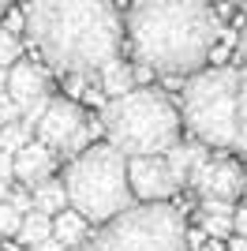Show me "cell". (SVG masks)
Listing matches in <instances>:
<instances>
[{
    "label": "cell",
    "mask_w": 247,
    "mask_h": 251,
    "mask_svg": "<svg viewBox=\"0 0 247 251\" xmlns=\"http://www.w3.org/2000/svg\"><path fill=\"white\" fill-rule=\"evenodd\" d=\"M8 4H11V0H0V11H4V8H8Z\"/></svg>",
    "instance_id": "1f68e13d"
},
{
    "label": "cell",
    "mask_w": 247,
    "mask_h": 251,
    "mask_svg": "<svg viewBox=\"0 0 247 251\" xmlns=\"http://www.w3.org/2000/svg\"><path fill=\"white\" fill-rule=\"evenodd\" d=\"M19 240L26 244V248H38V244H45V240H52V218L49 214H26L23 218V229H19Z\"/></svg>",
    "instance_id": "e0dca14e"
},
{
    "label": "cell",
    "mask_w": 247,
    "mask_h": 251,
    "mask_svg": "<svg viewBox=\"0 0 247 251\" xmlns=\"http://www.w3.org/2000/svg\"><path fill=\"white\" fill-rule=\"evenodd\" d=\"M98 251H191L184 218L169 202H139L101 225L94 236Z\"/></svg>",
    "instance_id": "8992f818"
},
{
    "label": "cell",
    "mask_w": 247,
    "mask_h": 251,
    "mask_svg": "<svg viewBox=\"0 0 247 251\" xmlns=\"http://www.w3.org/2000/svg\"><path fill=\"white\" fill-rule=\"evenodd\" d=\"M34 210H38V214H49V218H60L64 210H72L64 180H45L41 188H34Z\"/></svg>",
    "instance_id": "9a60e30c"
},
{
    "label": "cell",
    "mask_w": 247,
    "mask_h": 251,
    "mask_svg": "<svg viewBox=\"0 0 247 251\" xmlns=\"http://www.w3.org/2000/svg\"><path fill=\"white\" fill-rule=\"evenodd\" d=\"M68 251H98L94 244H79V248H68Z\"/></svg>",
    "instance_id": "4dcf8cb0"
},
{
    "label": "cell",
    "mask_w": 247,
    "mask_h": 251,
    "mask_svg": "<svg viewBox=\"0 0 247 251\" xmlns=\"http://www.w3.org/2000/svg\"><path fill=\"white\" fill-rule=\"evenodd\" d=\"M135 83H139V72H135L131 64H124V60H113L101 75H98V86H101V94L109 98V101H116V98H124V94H131Z\"/></svg>",
    "instance_id": "5bb4252c"
},
{
    "label": "cell",
    "mask_w": 247,
    "mask_h": 251,
    "mask_svg": "<svg viewBox=\"0 0 247 251\" xmlns=\"http://www.w3.org/2000/svg\"><path fill=\"white\" fill-rule=\"evenodd\" d=\"M8 72L11 68H0V94H8Z\"/></svg>",
    "instance_id": "83f0119b"
},
{
    "label": "cell",
    "mask_w": 247,
    "mask_h": 251,
    "mask_svg": "<svg viewBox=\"0 0 247 251\" xmlns=\"http://www.w3.org/2000/svg\"><path fill=\"white\" fill-rule=\"evenodd\" d=\"M23 218L26 214H19L11 202H0V236H15L23 229Z\"/></svg>",
    "instance_id": "ffe728a7"
},
{
    "label": "cell",
    "mask_w": 247,
    "mask_h": 251,
    "mask_svg": "<svg viewBox=\"0 0 247 251\" xmlns=\"http://www.w3.org/2000/svg\"><path fill=\"white\" fill-rule=\"evenodd\" d=\"M198 225L210 236H228V232H236V206L225 199H202L198 202Z\"/></svg>",
    "instance_id": "4fadbf2b"
},
{
    "label": "cell",
    "mask_w": 247,
    "mask_h": 251,
    "mask_svg": "<svg viewBox=\"0 0 247 251\" xmlns=\"http://www.w3.org/2000/svg\"><path fill=\"white\" fill-rule=\"evenodd\" d=\"M240 56L247 60V30H244V38H240Z\"/></svg>",
    "instance_id": "f1b7e54d"
},
{
    "label": "cell",
    "mask_w": 247,
    "mask_h": 251,
    "mask_svg": "<svg viewBox=\"0 0 247 251\" xmlns=\"http://www.w3.org/2000/svg\"><path fill=\"white\" fill-rule=\"evenodd\" d=\"M23 56H19V38L8 30V26H0V68H15Z\"/></svg>",
    "instance_id": "d6986e66"
},
{
    "label": "cell",
    "mask_w": 247,
    "mask_h": 251,
    "mask_svg": "<svg viewBox=\"0 0 247 251\" xmlns=\"http://www.w3.org/2000/svg\"><path fill=\"white\" fill-rule=\"evenodd\" d=\"M101 127L124 157H161L180 143L184 113L157 86H139L101 109Z\"/></svg>",
    "instance_id": "3957f363"
},
{
    "label": "cell",
    "mask_w": 247,
    "mask_h": 251,
    "mask_svg": "<svg viewBox=\"0 0 247 251\" xmlns=\"http://www.w3.org/2000/svg\"><path fill=\"white\" fill-rule=\"evenodd\" d=\"M184 127L206 147H236L240 139V72H198L184 86Z\"/></svg>",
    "instance_id": "5b68a950"
},
{
    "label": "cell",
    "mask_w": 247,
    "mask_h": 251,
    "mask_svg": "<svg viewBox=\"0 0 247 251\" xmlns=\"http://www.w3.org/2000/svg\"><path fill=\"white\" fill-rule=\"evenodd\" d=\"M19 120H23V109L8 94H0V124H19Z\"/></svg>",
    "instance_id": "603a6c76"
},
{
    "label": "cell",
    "mask_w": 247,
    "mask_h": 251,
    "mask_svg": "<svg viewBox=\"0 0 247 251\" xmlns=\"http://www.w3.org/2000/svg\"><path fill=\"white\" fill-rule=\"evenodd\" d=\"M240 4H244V8H247V0H240Z\"/></svg>",
    "instance_id": "d6a6232c"
},
{
    "label": "cell",
    "mask_w": 247,
    "mask_h": 251,
    "mask_svg": "<svg viewBox=\"0 0 247 251\" xmlns=\"http://www.w3.org/2000/svg\"><path fill=\"white\" fill-rule=\"evenodd\" d=\"M8 98L19 105L23 113H26L34 101L49 98V79H45V72H41L38 64H30V60H19L8 72Z\"/></svg>",
    "instance_id": "30bf717a"
},
{
    "label": "cell",
    "mask_w": 247,
    "mask_h": 251,
    "mask_svg": "<svg viewBox=\"0 0 247 251\" xmlns=\"http://www.w3.org/2000/svg\"><path fill=\"white\" fill-rule=\"evenodd\" d=\"M127 161L113 143H94L79 157L68 161L64 169V188L72 210H79L90 225H109L120 218L124 210H131V176H127Z\"/></svg>",
    "instance_id": "277c9868"
},
{
    "label": "cell",
    "mask_w": 247,
    "mask_h": 251,
    "mask_svg": "<svg viewBox=\"0 0 247 251\" xmlns=\"http://www.w3.org/2000/svg\"><path fill=\"white\" fill-rule=\"evenodd\" d=\"M30 135H34V131L23 124V120H19V124H4V127H0V150L15 157L23 147H30V143H34Z\"/></svg>",
    "instance_id": "ac0fdd59"
},
{
    "label": "cell",
    "mask_w": 247,
    "mask_h": 251,
    "mask_svg": "<svg viewBox=\"0 0 247 251\" xmlns=\"http://www.w3.org/2000/svg\"><path fill=\"white\" fill-rule=\"evenodd\" d=\"M52 169H56V154H52L45 143H38V139L15 154V180L30 191L41 188L45 180H52Z\"/></svg>",
    "instance_id": "8fae6325"
},
{
    "label": "cell",
    "mask_w": 247,
    "mask_h": 251,
    "mask_svg": "<svg viewBox=\"0 0 247 251\" xmlns=\"http://www.w3.org/2000/svg\"><path fill=\"white\" fill-rule=\"evenodd\" d=\"M244 199H247V188H244Z\"/></svg>",
    "instance_id": "836d02e7"
},
{
    "label": "cell",
    "mask_w": 247,
    "mask_h": 251,
    "mask_svg": "<svg viewBox=\"0 0 247 251\" xmlns=\"http://www.w3.org/2000/svg\"><path fill=\"white\" fill-rule=\"evenodd\" d=\"M236 150L247 154V72H240V139Z\"/></svg>",
    "instance_id": "44dd1931"
},
{
    "label": "cell",
    "mask_w": 247,
    "mask_h": 251,
    "mask_svg": "<svg viewBox=\"0 0 247 251\" xmlns=\"http://www.w3.org/2000/svg\"><path fill=\"white\" fill-rule=\"evenodd\" d=\"M236 236H247V206L236 210Z\"/></svg>",
    "instance_id": "d4e9b609"
},
{
    "label": "cell",
    "mask_w": 247,
    "mask_h": 251,
    "mask_svg": "<svg viewBox=\"0 0 247 251\" xmlns=\"http://www.w3.org/2000/svg\"><path fill=\"white\" fill-rule=\"evenodd\" d=\"M165 161H169V169L176 173L180 184H191V176L210 161V154H206V143H176V147L165 154Z\"/></svg>",
    "instance_id": "7c38bea8"
},
{
    "label": "cell",
    "mask_w": 247,
    "mask_h": 251,
    "mask_svg": "<svg viewBox=\"0 0 247 251\" xmlns=\"http://www.w3.org/2000/svg\"><path fill=\"white\" fill-rule=\"evenodd\" d=\"M127 42L143 68L187 75L206 64L217 42V19L206 0H131Z\"/></svg>",
    "instance_id": "7a4b0ae2"
},
{
    "label": "cell",
    "mask_w": 247,
    "mask_h": 251,
    "mask_svg": "<svg viewBox=\"0 0 247 251\" xmlns=\"http://www.w3.org/2000/svg\"><path fill=\"white\" fill-rule=\"evenodd\" d=\"M94 131H98V124H90V116L82 113L72 98H52L34 135L56 157H79L82 150H90L86 143H90Z\"/></svg>",
    "instance_id": "52a82bcc"
},
{
    "label": "cell",
    "mask_w": 247,
    "mask_h": 251,
    "mask_svg": "<svg viewBox=\"0 0 247 251\" xmlns=\"http://www.w3.org/2000/svg\"><path fill=\"white\" fill-rule=\"evenodd\" d=\"M8 191H11V188L4 184V180H0V202H8Z\"/></svg>",
    "instance_id": "f546056e"
},
{
    "label": "cell",
    "mask_w": 247,
    "mask_h": 251,
    "mask_svg": "<svg viewBox=\"0 0 247 251\" xmlns=\"http://www.w3.org/2000/svg\"><path fill=\"white\" fill-rule=\"evenodd\" d=\"M8 202H11L15 210H19V214H34V191L11 188V191H8Z\"/></svg>",
    "instance_id": "7402d4cb"
},
{
    "label": "cell",
    "mask_w": 247,
    "mask_h": 251,
    "mask_svg": "<svg viewBox=\"0 0 247 251\" xmlns=\"http://www.w3.org/2000/svg\"><path fill=\"white\" fill-rule=\"evenodd\" d=\"M124 26L113 0H30L26 34L60 75H101L120 60Z\"/></svg>",
    "instance_id": "6da1fadb"
},
{
    "label": "cell",
    "mask_w": 247,
    "mask_h": 251,
    "mask_svg": "<svg viewBox=\"0 0 247 251\" xmlns=\"http://www.w3.org/2000/svg\"><path fill=\"white\" fill-rule=\"evenodd\" d=\"M127 176H131V191L139 202H165L180 188V180L169 169L165 154L161 157H131L127 161Z\"/></svg>",
    "instance_id": "ba28073f"
},
{
    "label": "cell",
    "mask_w": 247,
    "mask_h": 251,
    "mask_svg": "<svg viewBox=\"0 0 247 251\" xmlns=\"http://www.w3.org/2000/svg\"><path fill=\"white\" fill-rule=\"evenodd\" d=\"M86 225L90 221L82 218L79 210H64L60 218H52V236L64 248H79V244H86Z\"/></svg>",
    "instance_id": "2e32d148"
},
{
    "label": "cell",
    "mask_w": 247,
    "mask_h": 251,
    "mask_svg": "<svg viewBox=\"0 0 247 251\" xmlns=\"http://www.w3.org/2000/svg\"><path fill=\"white\" fill-rule=\"evenodd\" d=\"M30 251H68L64 248L60 240H56V236H52V240H45V244H38V248H30Z\"/></svg>",
    "instance_id": "484cf974"
},
{
    "label": "cell",
    "mask_w": 247,
    "mask_h": 251,
    "mask_svg": "<svg viewBox=\"0 0 247 251\" xmlns=\"http://www.w3.org/2000/svg\"><path fill=\"white\" fill-rule=\"evenodd\" d=\"M0 180H4V184H8V180H15V157L4 154V150H0Z\"/></svg>",
    "instance_id": "cb8c5ba5"
},
{
    "label": "cell",
    "mask_w": 247,
    "mask_h": 251,
    "mask_svg": "<svg viewBox=\"0 0 247 251\" xmlns=\"http://www.w3.org/2000/svg\"><path fill=\"white\" fill-rule=\"evenodd\" d=\"M228 251H247V236H232V244H228Z\"/></svg>",
    "instance_id": "4316f807"
},
{
    "label": "cell",
    "mask_w": 247,
    "mask_h": 251,
    "mask_svg": "<svg viewBox=\"0 0 247 251\" xmlns=\"http://www.w3.org/2000/svg\"><path fill=\"white\" fill-rule=\"evenodd\" d=\"M191 188H195L202 199H225V202H232L236 195H244L247 180H244V169H240L232 157H210L195 176H191Z\"/></svg>",
    "instance_id": "9c48e42d"
}]
</instances>
